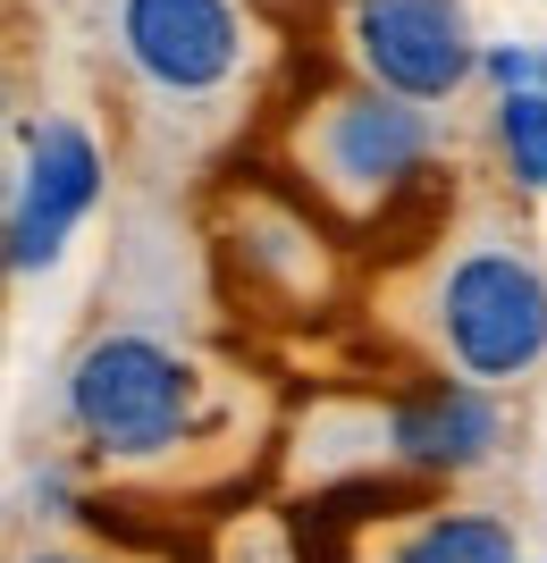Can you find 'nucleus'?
I'll return each instance as SVG.
<instances>
[{
    "label": "nucleus",
    "mask_w": 547,
    "mask_h": 563,
    "mask_svg": "<svg viewBox=\"0 0 547 563\" xmlns=\"http://www.w3.org/2000/svg\"><path fill=\"white\" fill-rule=\"evenodd\" d=\"M59 421L101 471H177L228 421V387L194 345L161 329H94L59 371Z\"/></svg>",
    "instance_id": "1"
},
{
    "label": "nucleus",
    "mask_w": 547,
    "mask_h": 563,
    "mask_svg": "<svg viewBox=\"0 0 547 563\" xmlns=\"http://www.w3.org/2000/svg\"><path fill=\"white\" fill-rule=\"evenodd\" d=\"M413 336L447 378L523 387L547 371V261L523 228H472L413 278Z\"/></svg>",
    "instance_id": "2"
},
{
    "label": "nucleus",
    "mask_w": 547,
    "mask_h": 563,
    "mask_svg": "<svg viewBox=\"0 0 547 563\" xmlns=\"http://www.w3.org/2000/svg\"><path fill=\"white\" fill-rule=\"evenodd\" d=\"M438 161V110L405 93H380V85H337L320 110L295 126V168L304 186L346 219H380L396 211L413 186Z\"/></svg>",
    "instance_id": "3"
},
{
    "label": "nucleus",
    "mask_w": 547,
    "mask_h": 563,
    "mask_svg": "<svg viewBox=\"0 0 547 563\" xmlns=\"http://www.w3.org/2000/svg\"><path fill=\"white\" fill-rule=\"evenodd\" d=\"M110 194V152L85 118H25L0 194V278H43Z\"/></svg>",
    "instance_id": "4"
},
{
    "label": "nucleus",
    "mask_w": 547,
    "mask_h": 563,
    "mask_svg": "<svg viewBox=\"0 0 547 563\" xmlns=\"http://www.w3.org/2000/svg\"><path fill=\"white\" fill-rule=\"evenodd\" d=\"M119 68L152 101H219L262 59V25L244 0H119L110 9Z\"/></svg>",
    "instance_id": "5"
},
{
    "label": "nucleus",
    "mask_w": 547,
    "mask_h": 563,
    "mask_svg": "<svg viewBox=\"0 0 547 563\" xmlns=\"http://www.w3.org/2000/svg\"><path fill=\"white\" fill-rule=\"evenodd\" d=\"M346 59L362 85L447 110L472 93L480 18L472 0H346Z\"/></svg>",
    "instance_id": "6"
},
{
    "label": "nucleus",
    "mask_w": 547,
    "mask_h": 563,
    "mask_svg": "<svg viewBox=\"0 0 547 563\" xmlns=\"http://www.w3.org/2000/svg\"><path fill=\"white\" fill-rule=\"evenodd\" d=\"M505 438H514V421H505V396L497 387H472V378H429V387H413V396H387L371 421H362V463L371 471H405V479H438V488H455V479H472V471H489L505 454Z\"/></svg>",
    "instance_id": "7"
},
{
    "label": "nucleus",
    "mask_w": 547,
    "mask_h": 563,
    "mask_svg": "<svg viewBox=\"0 0 547 563\" xmlns=\"http://www.w3.org/2000/svg\"><path fill=\"white\" fill-rule=\"evenodd\" d=\"M228 253H237L244 286L286 295V303H304V295L329 286V235L311 228L304 211H286V202H244L237 228H228Z\"/></svg>",
    "instance_id": "8"
},
{
    "label": "nucleus",
    "mask_w": 547,
    "mask_h": 563,
    "mask_svg": "<svg viewBox=\"0 0 547 563\" xmlns=\"http://www.w3.org/2000/svg\"><path fill=\"white\" fill-rule=\"evenodd\" d=\"M387 563H523V539L497 505H422L387 539Z\"/></svg>",
    "instance_id": "9"
},
{
    "label": "nucleus",
    "mask_w": 547,
    "mask_h": 563,
    "mask_svg": "<svg viewBox=\"0 0 547 563\" xmlns=\"http://www.w3.org/2000/svg\"><path fill=\"white\" fill-rule=\"evenodd\" d=\"M489 143L514 194H547V85H514L489 101Z\"/></svg>",
    "instance_id": "10"
},
{
    "label": "nucleus",
    "mask_w": 547,
    "mask_h": 563,
    "mask_svg": "<svg viewBox=\"0 0 547 563\" xmlns=\"http://www.w3.org/2000/svg\"><path fill=\"white\" fill-rule=\"evenodd\" d=\"M25 505H34V521H76V479L59 463H43L25 479Z\"/></svg>",
    "instance_id": "11"
},
{
    "label": "nucleus",
    "mask_w": 547,
    "mask_h": 563,
    "mask_svg": "<svg viewBox=\"0 0 547 563\" xmlns=\"http://www.w3.org/2000/svg\"><path fill=\"white\" fill-rule=\"evenodd\" d=\"M9 563H110V555H94V547H68V539H34L25 555H9Z\"/></svg>",
    "instance_id": "12"
},
{
    "label": "nucleus",
    "mask_w": 547,
    "mask_h": 563,
    "mask_svg": "<svg viewBox=\"0 0 547 563\" xmlns=\"http://www.w3.org/2000/svg\"><path fill=\"white\" fill-rule=\"evenodd\" d=\"M18 126V85H9V68H0V135Z\"/></svg>",
    "instance_id": "13"
},
{
    "label": "nucleus",
    "mask_w": 547,
    "mask_h": 563,
    "mask_svg": "<svg viewBox=\"0 0 547 563\" xmlns=\"http://www.w3.org/2000/svg\"><path fill=\"white\" fill-rule=\"evenodd\" d=\"M0 514H9V505H0Z\"/></svg>",
    "instance_id": "14"
}]
</instances>
